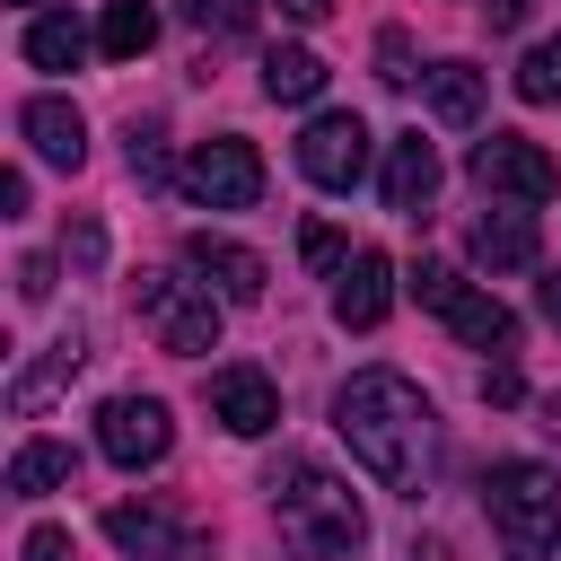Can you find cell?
<instances>
[{
    "mask_svg": "<svg viewBox=\"0 0 561 561\" xmlns=\"http://www.w3.org/2000/svg\"><path fill=\"white\" fill-rule=\"evenodd\" d=\"M131 307H140V324L158 333V351H175V359H202V351H219V289L210 280H175V272H140L131 280Z\"/></svg>",
    "mask_w": 561,
    "mask_h": 561,
    "instance_id": "obj_4",
    "label": "cell"
},
{
    "mask_svg": "<svg viewBox=\"0 0 561 561\" xmlns=\"http://www.w3.org/2000/svg\"><path fill=\"white\" fill-rule=\"evenodd\" d=\"M18 561H70V535H61V526H35V535L18 543Z\"/></svg>",
    "mask_w": 561,
    "mask_h": 561,
    "instance_id": "obj_31",
    "label": "cell"
},
{
    "mask_svg": "<svg viewBox=\"0 0 561 561\" xmlns=\"http://www.w3.org/2000/svg\"><path fill=\"white\" fill-rule=\"evenodd\" d=\"M263 96H272V105H307V96H324V61H316L307 44H272V53H263Z\"/></svg>",
    "mask_w": 561,
    "mask_h": 561,
    "instance_id": "obj_18",
    "label": "cell"
},
{
    "mask_svg": "<svg viewBox=\"0 0 561 561\" xmlns=\"http://www.w3.org/2000/svg\"><path fill=\"white\" fill-rule=\"evenodd\" d=\"M298 254H307V263H316V272H333V280H342V272H351V254H359V245H351V237H342V228H324V219H307V228H298Z\"/></svg>",
    "mask_w": 561,
    "mask_h": 561,
    "instance_id": "obj_24",
    "label": "cell"
},
{
    "mask_svg": "<svg viewBox=\"0 0 561 561\" xmlns=\"http://www.w3.org/2000/svg\"><path fill=\"white\" fill-rule=\"evenodd\" d=\"M79 53H88V26H79L70 9L26 18V61H35V70H79Z\"/></svg>",
    "mask_w": 561,
    "mask_h": 561,
    "instance_id": "obj_21",
    "label": "cell"
},
{
    "mask_svg": "<svg viewBox=\"0 0 561 561\" xmlns=\"http://www.w3.org/2000/svg\"><path fill=\"white\" fill-rule=\"evenodd\" d=\"M465 167H473V184H482V193H508V202H526V210L561 193V167H552L535 140H517V131L473 140V158H465Z\"/></svg>",
    "mask_w": 561,
    "mask_h": 561,
    "instance_id": "obj_6",
    "label": "cell"
},
{
    "mask_svg": "<svg viewBox=\"0 0 561 561\" xmlns=\"http://www.w3.org/2000/svg\"><path fill=\"white\" fill-rule=\"evenodd\" d=\"M280 18H289V26H324V18H333V0H280Z\"/></svg>",
    "mask_w": 561,
    "mask_h": 561,
    "instance_id": "obj_34",
    "label": "cell"
},
{
    "mask_svg": "<svg viewBox=\"0 0 561 561\" xmlns=\"http://www.w3.org/2000/svg\"><path fill=\"white\" fill-rule=\"evenodd\" d=\"M184 272L210 280L228 307H254V298H263V254L237 245V237H219V228H193V237H184Z\"/></svg>",
    "mask_w": 561,
    "mask_h": 561,
    "instance_id": "obj_10",
    "label": "cell"
},
{
    "mask_svg": "<svg viewBox=\"0 0 561 561\" xmlns=\"http://www.w3.org/2000/svg\"><path fill=\"white\" fill-rule=\"evenodd\" d=\"M333 430H342V447H351L359 473H377L386 491H412L421 500L430 456H438V412H430V394L403 368H359L333 394Z\"/></svg>",
    "mask_w": 561,
    "mask_h": 561,
    "instance_id": "obj_1",
    "label": "cell"
},
{
    "mask_svg": "<svg viewBox=\"0 0 561 561\" xmlns=\"http://www.w3.org/2000/svg\"><path fill=\"white\" fill-rule=\"evenodd\" d=\"M543 316H552V324H561V272H552V280H543Z\"/></svg>",
    "mask_w": 561,
    "mask_h": 561,
    "instance_id": "obj_35",
    "label": "cell"
},
{
    "mask_svg": "<svg viewBox=\"0 0 561 561\" xmlns=\"http://www.w3.org/2000/svg\"><path fill=\"white\" fill-rule=\"evenodd\" d=\"M96 447H105L123 473H149V465L175 447V421H167L158 394H114V403L96 412Z\"/></svg>",
    "mask_w": 561,
    "mask_h": 561,
    "instance_id": "obj_8",
    "label": "cell"
},
{
    "mask_svg": "<svg viewBox=\"0 0 561 561\" xmlns=\"http://www.w3.org/2000/svg\"><path fill=\"white\" fill-rule=\"evenodd\" d=\"M79 359H88V333H79V324H70V333H53V342H44V351H35V359L9 377V412H18V421L53 412V394L79 377Z\"/></svg>",
    "mask_w": 561,
    "mask_h": 561,
    "instance_id": "obj_12",
    "label": "cell"
},
{
    "mask_svg": "<svg viewBox=\"0 0 561 561\" xmlns=\"http://www.w3.org/2000/svg\"><path fill=\"white\" fill-rule=\"evenodd\" d=\"M438 316H447V333H456L465 351H508V342H517V316H508L491 289H465V280H456Z\"/></svg>",
    "mask_w": 561,
    "mask_h": 561,
    "instance_id": "obj_17",
    "label": "cell"
},
{
    "mask_svg": "<svg viewBox=\"0 0 561 561\" xmlns=\"http://www.w3.org/2000/svg\"><path fill=\"white\" fill-rule=\"evenodd\" d=\"M377 79H386V88L430 79V70H412V35H403V26H386V35H377Z\"/></svg>",
    "mask_w": 561,
    "mask_h": 561,
    "instance_id": "obj_26",
    "label": "cell"
},
{
    "mask_svg": "<svg viewBox=\"0 0 561 561\" xmlns=\"http://www.w3.org/2000/svg\"><path fill=\"white\" fill-rule=\"evenodd\" d=\"M184 18H193L202 35H245V26L263 18V0H184Z\"/></svg>",
    "mask_w": 561,
    "mask_h": 561,
    "instance_id": "obj_25",
    "label": "cell"
},
{
    "mask_svg": "<svg viewBox=\"0 0 561 561\" xmlns=\"http://www.w3.org/2000/svg\"><path fill=\"white\" fill-rule=\"evenodd\" d=\"M210 421L228 438H263V430H280V386L263 368H219L210 377Z\"/></svg>",
    "mask_w": 561,
    "mask_h": 561,
    "instance_id": "obj_11",
    "label": "cell"
},
{
    "mask_svg": "<svg viewBox=\"0 0 561 561\" xmlns=\"http://www.w3.org/2000/svg\"><path fill=\"white\" fill-rule=\"evenodd\" d=\"M482 508H491V535L508 561H552L561 552V473L535 465V456H500L491 482H482Z\"/></svg>",
    "mask_w": 561,
    "mask_h": 561,
    "instance_id": "obj_2",
    "label": "cell"
},
{
    "mask_svg": "<svg viewBox=\"0 0 561 561\" xmlns=\"http://www.w3.org/2000/svg\"><path fill=\"white\" fill-rule=\"evenodd\" d=\"M175 184H184L202 210H254V202H263V158H254V140L219 131V140H193V158H184Z\"/></svg>",
    "mask_w": 561,
    "mask_h": 561,
    "instance_id": "obj_5",
    "label": "cell"
},
{
    "mask_svg": "<svg viewBox=\"0 0 561 561\" xmlns=\"http://www.w3.org/2000/svg\"><path fill=\"white\" fill-rule=\"evenodd\" d=\"M517 96H526V105H561V35L517 61Z\"/></svg>",
    "mask_w": 561,
    "mask_h": 561,
    "instance_id": "obj_23",
    "label": "cell"
},
{
    "mask_svg": "<svg viewBox=\"0 0 561 561\" xmlns=\"http://www.w3.org/2000/svg\"><path fill=\"white\" fill-rule=\"evenodd\" d=\"M430 202H438V149L421 131H403L386 149V210L394 219H430Z\"/></svg>",
    "mask_w": 561,
    "mask_h": 561,
    "instance_id": "obj_15",
    "label": "cell"
},
{
    "mask_svg": "<svg viewBox=\"0 0 561 561\" xmlns=\"http://www.w3.org/2000/svg\"><path fill=\"white\" fill-rule=\"evenodd\" d=\"M386 307H394V263H386L377 245H359V254H351V272L333 280V316H342L351 333H377V324H386Z\"/></svg>",
    "mask_w": 561,
    "mask_h": 561,
    "instance_id": "obj_13",
    "label": "cell"
},
{
    "mask_svg": "<svg viewBox=\"0 0 561 561\" xmlns=\"http://www.w3.org/2000/svg\"><path fill=\"white\" fill-rule=\"evenodd\" d=\"M298 167H307V184H324V193H351V184L368 175V123H359L351 105L316 114V123L298 131Z\"/></svg>",
    "mask_w": 561,
    "mask_h": 561,
    "instance_id": "obj_7",
    "label": "cell"
},
{
    "mask_svg": "<svg viewBox=\"0 0 561 561\" xmlns=\"http://www.w3.org/2000/svg\"><path fill=\"white\" fill-rule=\"evenodd\" d=\"M18 131H26V149H35L44 167H79V158H88V123H79L70 96H26V105H18Z\"/></svg>",
    "mask_w": 561,
    "mask_h": 561,
    "instance_id": "obj_14",
    "label": "cell"
},
{
    "mask_svg": "<svg viewBox=\"0 0 561 561\" xmlns=\"http://www.w3.org/2000/svg\"><path fill=\"white\" fill-rule=\"evenodd\" d=\"M526 9H535V0H482V18H491V35H508V26H526Z\"/></svg>",
    "mask_w": 561,
    "mask_h": 561,
    "instance_id": "obj_32",
    "label": "cell"
},
{
    "mask_svg": "<svg viewBox=\"0 0 561 561\" xmlns=\"http://www.w3.org/2000/svg\"><path fill=\"white\" fill-rule=\"evenodd\" d=\"M70 473H79V456H70L61 438H26V447L9 456V491H18V500H44V491H61Z\"/></svg>",
    "mask_w": 561,
    "mask_h": 561,
    "instance_id": "obj_20",
    "label": "cell"
},
{
    "mask_svg": "<svg viewBox=\"0 0 561 561\" xmlns=\"http://www.w3.org/2000/svg\"><path fill=\"white\" fill-rule=\"evenodd\" d=\"M131 175H140V184H167V149H158L149 131H131Z\"/></svg>",
    "mask_w": 561,
    "mask_h": 561,
    "instance_id": "obj_28",
    "label": "cell"
},
{
    "mask_svg": "<svg viewBox=\"0 0 561 561\" xmlns=\"http://www.w3.org/2000/svg\"><path fill=\"white\" fill-rule=\"evenodd\" d=\"M149 44H158V9H149V0H114L105 26H96V53H105V61H140Z\"/></svg>",
    "mask_w": 561,
    "mask_h": 561,
    "instance_id": "obj_22",
    "label": "cell"
},
{
    "mask_svg": "<svg viewBox=\"0 0 561 561\" xmlns=\"http://www.w3.org/2000/svg\"><path fill=\"white\" fill-rule=\"evenodd\" d=\"M517 394H526L517 368H491V377H482V403H517Z\"/></svg>",
    "mask_w": 561,
    "mask_h": 561,
    "instance_id": "obj_33",
    "label": "cell"
},
{
    "mask_svg": "<svg viewBox=\"0 0 561 561\" xmlns=\"http://www.w3.org/2000/svg\"><path fill=\"white\" fill-rule=\"evenodd\" d=\"M272 508H280V535L307 543V552H359V543H368V517H359L351 482L324 473L316 456H289V465L272 473Z\"/></svg>",
    "mask_w": 561,
    "mask_h": 561,
    "instance_id": "obj_3",
    "label": "cell"
},
{
    "mask_svg": "<svg viewBox=\"0 0 561 561\" xmlns=\"http://www.w3.org/2000/svg\"><path fill=\"white\" fill-rule=\"evenodd\" d=\"M61 254H70L79 272H96V263H105V228H96V219H79V228L61 237Z\"/></svg>",
    "mask_w": 561,
    "mask_h": 561,
    "instance_id": "obj_27",
    "label": "cell"
},
{
    "mask_svg": "<svg viewBox=\"0 0 561 561\" xmlns=\"http://www.w3.org/2000/svg\"><path fill=\"white\" fill-rule=\"evenodd\" d=\"M105 535H114L123 561H193L202 552V535L175 508H158V500H114L105 508Z\"/></svg>",
    "mask_w": 561,
    "mask_h": 561,
    "instance_id": "obj_9",
    "label": "cell"
},
{
    "mask_svg": "<svg viewBox=\"0 0 561 561\" xmlns=\"http://www.w3.org/2000/svg\"><path fill=\"white\" fill-rule=\"evenodd\" d=\"M447 289H456L447 263H421V272H412V298H421V307H447Z\"/></svg>",
    "mask_w": 561,
    "mask_h": 561,
    "instance_id": "obj_30",
    "label": "cell"
},
{
    "mask_svg": "<svg viewBox=\"0 0 561 561\" xmlns=\"http://www.w3.org/2000/svg\"><path fill=\"white\" fill-rule=\"evenodd\" d=\"M465 245H473V263H482V272H526V263L543 254L535 210H482V219L465 228Z\"/></svg>",
    "mask_w": 561,
    "mask_h": 561,
    "instance_id": "obj_16",
    "label": "cell"
},
{
    "mask_svg": "<svg viewBox=\"0 0 561 561\" xmlns=\"http://www.w3.org/2000/svg\"><path fill=\"white\" fill-rule=\"evenodd\" d=\"M18 298H26V307L53 298V254H26V263H18Z\"/></svg>",
    "mask_w": 561,
    "mask_h": 561,
    "instance_id": "obj_29",
    "label": "cell"
},
{
    "mask_svg": "<svg viewBox=\"0 0 561 561\" xmlns=\"http://www.w3.org/2000/svg\"><path fill=\"white\" fill-rule=\"evenodd\" d=\"M430 114H438L447 131H473V123H482V70H473V61H438V70H430Z\"/></svg>",
    "mask_w": 561,
    "mask_h": 561,
    "instance_id": "obj_19",
    "label": "cell"
}]
</instances>
